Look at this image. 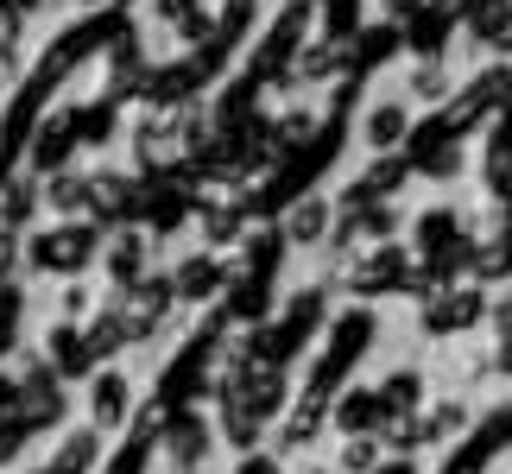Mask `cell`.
<instances>
[{
  "label": "cell",
  "mask_w": 512,
  "mask_h": 474,
  "mask_svg": "<svg viewBox=\"0 0 512 474\" xmlns=\"http://www.w3.org/2000/svg\"><path fill=\"white\" fill-rule=\"evenodd\" d=\"M102 247H108L102 222H45L38 234H26V272L57 285L89 279V266H102Z\"/></svg>",
  "instance_id": "cell-1"
},
{
  "label": "cell",
  "mask_w": 512,
  "mask_h": 474,
  "mask_svg": "<svg viewBox=\"0 0 512 474\" xmlns=\"http://www.w3.org/2000/svg\"><path fill=\"white\" fill-rule=\"evenodd\" d=\"M373 335H380V316L361 310V304L342 310L336 323H329L323 348H317V361H310V373H304V392H310V399H329V405H336V386H348V373L367 361Z\"/></svg>",
  "instance_id": "cell-2"
},
{
  "label": "cell",
  "mask_w": 512,
  "mask_h": 474,
  "mask_svg": "<svg viewBox=\"0 0 512 474\" xmlns=\"http://www.w3.org/2000/svg\"><path fill=\"white\" fill-rule=\"evenodd\" d=\"M146 215V177L133 165H89V222L114 228H140Z\"/></svg>",
  "instance_id": "cell-3"
},
{
  "label": "cell",
  "mask_w": 512,
  "mask_h": 474,
  "mask_svg": "<svg viewBox=\"0 0 512 474\" xmlns=\"http://www.w3.org/2000/svg\"><path fill=\"white\" fill-rule=\"evenodd\" d=\"M329 323H336V316H329V291H323V285H304L298 298H291V304L266 323L279 367H291L298 354H310V342H317V335H329Z\"/></svg>",
  "instance_id": "cell-4"
},
{
  "label": "cell",
  "mask_w": 512,
  "mask_h": 474,
  "mask_svg": "<svg viewBox=\"0 0 512 474\" xmlns=\"http://www.w3.org/2000/svg\"><path fill=\"white\" fill-rule=\"evenodd\" d=\"M506 108H512V64H494V70H481L462 95H449L443 121H449V133L462 140V133H475V127H494Z\"/></svg>",
  "instance_id": "cell-5"
},
{
  "label": "cell",
  "mask_w": 512,
  "mask_h": 474,
  "mask_svg": "<svg viewBox=\"0 0 512 474\" xmlns=\"http://www.w3.org/2000/svg\"><path fill=\"white\" fill-rule=\"evenodd\" d=\"M76 152H83V133H76V102L45 108V121H38L32 146H26V171L45 184V177H57V171H76Z\"/></svg>",
  "instance_id": "cell-6"
},
{
  "label": "cell",
  "mask_w": 512,
  "mask_h": 474,
  "mask_svg": "<svg viewBox=\"0 0 512 474\" xmlns=\"http://www.w3.org/2000/svg\"><path fill=\"white\" fill-rule=\"evenodd\" d=\"M411 279V247H361L342 260V291H354V298H380V291H405Z\"/></svg>",
  "instance_id": "cell-7"
},
{
  "label": "cell",
  "mask_w": 512,
  "mask_h": 474,
  "mask_svg": "<svg viewBox=\"0 0 512 474\" xmlns=\"http://www.w3.org/2000/svg\"><path fill=\"white\" fill-rule=\"evenodd\" d=\"M171 279H177V304H184V310H209V304L228 298L234 260H222V253H209V247H190L184 260L171 266Z\"/></svg>",
  "instance_id": "cell-8"
},
{
  "label": "cell",
  "mask_w": 512,
  "mask_h": 474,
  "mask_svg": "<svg viewBox=\"0 0 512 474\" xmlns=\"http://www.w3.org/2000/svg\"><path fill=\"white\" fill-rule=\"evenodd\" d=\"M177 310H184V304H177V279H171V272H152L140 291H127V298H121V316H127V348L152 342V335H159Z\"/></svg>",
  "instance_id": "cell-9"
},
{
  "label": "cell",
  "mask_w": 512,
  "mask_h": 474,
  "mask_svg": "<svg viewBox=\"0 0 512 474\" xmlns=\"http://www.w3.org/2000/svg\"><path fill=\"white\" fill-rule=\"evenodd\" d=\"M152 234L146 228H114L108 234V247H102V279H108V291L114 298H127V291H140L146 279H152Z\"/></svg>",
  "instance_id": "cell-10"
},
{
  "label": "cell",
  "mask_w": 512,
  "mask_h": 474,
  "mask_svg": "<svg viewBox=\"0 0 512 474\" xmlns=\"http://www.w3.org/2000/svg\"><path fill=\"white\" fill-rule=\"evenodd\" d=\"M506 449H512V405H494V411H487V418L462 437L456 456L443 462V474H481L487 462H500Z\"/></svg>",
  "instance_id": "cell-11"
},
{
  "label": "cell",
  "mask_w": 512,
  "mask_h": 474,
  "mask_svg": "<svg viewBox=\"0 0 512 474\" xmlns=\"http://www.w3.org/2000/svg\"><path fill=\"white\" fill-rule=\"evenodd\" d=\"M83 399H89V430H133V373L127 367H95Z\"/></svg>",
  "instance_id": "cell-12"
},
{
  "label": "cell",
  "mask_w": 512,
  "mask_h": 474,
  "mask_svg": "<svg viewBox=\"0 0 512 474\" xmlns=\"http://www.w3.org/2000/svg\"><path fill=\"white\" fill-rule=\"evenodd\" d=\"M405 158H411V171H418V177H437V184H443V177H462V146H456V133H449L443 114L418 121V133H411Z\"/></svg>",
  "instance_id": "cell-13"
},
{
  "label": "cell",
  "mask_w": 512,
  "mask_h": 474,
  "mask_svg": "<svg viewBox=\"0 0 512 474\" xmlns=\"http://www.w3.org/2000/svg\"><path fill=\"white\" fill-rule=\"evenodd\" d=\"M215 430L203 411H177V418L165 424V437H159V449H165V462L177 468V474H203V462H209V449H215Z\"/></svg>",
  "instance_id": "cell-14"
},
{
  "label": "cell",
  "mask_w": 512,
  "mask_h": 474,
  "mask_svg": "<svg viewBox=\"0 0 512 474\" xmlns=\"http://www.w3.org/2000/svg\"><path fill=\"white\" fill-rule=\"evenodd\" d=\"M487 304L475 285H449V291H437V298H424V335H462V329H475V323H487Z\"/></svg>",
  "instance_id": "cell-15"
},
{
  "label": "cell",
  "mask_w": 512,
  "mask_h": 474,
  "mask_svg": "<svg viewBox=\"0 0 512 474\" xmlns=\"http://www.w3.org/2000/svg\"><path fill=\"white\" fill-rule=\"evenodd\" d=\"M146 51H140V32H127V38H114V45L102 51V95L108 102H127V95H146Z\"/></svg>",
  "instance_id": "cell-16"
},
{
  "label": "cell",
  "mask_w": 512,
  "mask_h": 474,
  "mask_svg": "<svg viewBox=\"0 0 512 474\" xmlns=\"http://www.w3.org/2000/svg\"><path fill=\"white\" fill-rule=\"evenodd\" d=\"M462 13H468V0H430V7L405 26V51H418V64H443L449 32H456Z\"/></svg>",
  "instance_id": "cell-17"
},
{
  "label": "cell",
  "mask_w": 512,
  "mask_h": 474,
  "mask_svg": "<svg viewBox=\"0 0 512 474\" xmlns=\"http://www.w3.org/2000/svg\"><path fill=\"white\" fill-rule=\"evenodd\" d=\"M336 196H298V203L285 209V222H279V234H285V247L291 253H304V247H329V234H336Z\"/></svg>",
  "instance_id": "cell-18"
},
{
  "label": "cell",
  "mask_w": 512,
  "mask_h": 474,
  "mask_svg": "<svg viewBox=\"0 0 512 474\" xmlns=\"http://www.w3.org/2000/svg\"><path fill=\"white\" fill-rule=\"evenodd\" d=\"M329 430H336L342 443H354V437H380V430H386L380 386H342V399L329 405Z\"/></svg>",
  "instance_id": "cell-19"
},
{
  "label": "cell",
  "mask_w": 512,
  "mask_h": 474,
  "mask_svg": "<svg viewBox=\"0 0 512 474\" xmlns=\"http://www.w3.org/2000/svg\"><path fill=\"white\" fill-rule=\"evenodd\" d=\"M411 133H418V121H411V108L405 102H373L361 114V146L373 158H392L399 146H411Z\"/></svg>",
  "instance_id": "cell-20"
},
{
  "label": "cell",
  "mask_w": 512,
  "mask_h": 474,
  "mask_svg": "<svg viewBox=\"0 0 512 474\" xmlns=\"http://www.w3.org/2000/svg\"><path fill=\"white\" fill-rule=\"evenodd\" d=\"M329 83H354V57H348V45L310 38L298 70H291V89H329Z\"/></svg>",
  "instance_id": "cell-21"
},
{
  "label": "cell",
  "mask_w": 512,
  "mask_h": 474,
  "mask_svg": "<svg viewBox=\"0 0 512 474\" xmlns=\"http://www.w3.org/2000/svg\"><path fill=\"white\" fill-rule=\"evenodd\" d=\"M38 335H45V348H38V354H45V361L64 373V386H70V380H83V386H89L95 354H89V342H83V329H76V323H45Z\"/></svg>",
  "instance_id": "cell-22"
},
{
  "label": "cell",
  "mask_w": 512,
  "mask_h": 474,
  "mask_svg": "<svg viewBox=\"0 0 512 474\" xmlns=\"http://www.w3.org/2000/svg\"><path fill=\"white\" fill-rule=\"evenodd\" d=\"M38 215H45V184L32 171H13L7 190H0V228L7 234H38Z\"/></svg>",
  "instance_id": "cell-23"
},
{
  "label": "cell",
  "mask_w": 512,
  "mask_h": 474,
  "mask_svg": "<svg viewBox=\"0 0 512 474\" xmlns=\"http://www.w3.org/2000/svg\"><path fill=\"white\" fill-rule=\"evenodd\" d=\"M329 430V399H310V392H298L291 399V411L279 418V449L285 456H298V449H310Z\"/></svg>",
  "instance_id": "cell-24"
},
{
  "label": "cell",
  "mask_w": 512,
  "mask_h": 474,
  "mask_svg": "<svg viewBox=\"0 0 512 474\" xmlns=\"http://www.w3.org/2000/svg\"><path fill=\"white\" fill-rule=\"evenodd\" d=\"M462 26H468V38H475V45L512 57V0H468Z\"/></svg>",
  "instance_id": "cell-25"
},
{
  "label": "cell",
  "mask_w": 512,
  "mask_h": 474,
  "mask_svg": "<svg viewBox=\"0 0 512 474\" xmlns=\"http://www.w3.org/2000/svg\"><path fill=\"white\" fill-rule=\"evenodd\" d=\"M45 215L51 222H89V171H57L45 177Z\"/></svg>",
  "instance_id": "cell-26"
},
{
  "label": "cell",
  "mask_w": 512,
  "mask_h": 474,
  "mask_svg": "<svg viewBox=\"0 0 512 474\" xmlns=\"http://www.w3.org/2000/svg\"><path fill=\"white\" fill-rule=\"evenodd\" d=\"M405 51V26H392V19H373V26L348 45V57H354V83H361L367 70H380L386 57H399Z\"/></svg>",
  "instance_id": "cell-27"
},
{
  "label": "cell",
  "mask_w": 512,
  "mask_h": 474,
  "mask_svg": "<svg viewBox=\"0 0 512 474\" xmlns=\"http://www.w3.org/2000/svg\"><path fill=\"white\" fill-rule=\"evenodd\" d=\"M76 133H83V146H114L121 140V102H108V95H95V102H76Z\"/></svg>",
  "instance_id": "cell-28"
},
{
  "label": "cell",
  "mask_w": 512,
  "mask_h": 474,
  "mask_svg": "<svg viewBox=\"0 0 512 474\" xmlns=\"http://www.w3.org/2000/svg\"><path fill=\"white\" fill-rule=\"evenodd\" d=\"M380 405H386V424H392V418H418V405H424V373H418V367L386 373V380H380Z\"/></svg>",
  "instance_id": "cell-29"
},
{
  "label": "cell",
  "mask_w": 512,
  "mask_h": 474,
  "mask_svg": "<svg viewBox=\"0 0 512 474\" xmlns=\"http://www.w3.org/2000/svg\"><path fill=\"white\" fill-rule=\"evenodd\" d=\"M361 32H367L361 0H317V38H329V45H354Z\"/></svg>",
  "instance_id": "cell-30"
},
{
  "label": "cell",
  "mask_w": 512,
  "mask_h": 474,
  "mask_svg": "<svg viewBox=\"0 0 512 474\" xmlns=\"http://www.w3.org/2000/svg\"><path fill=\"white\" fill-rule=\"evenodd\" d=\"M26 32L32 26H19V19H0V89H26V76H32Z\"/></svg>",
  "instance_id": "cell-31"
},
{
  "label": "cell",
  "mask_w": 512,
  "mask_h": 474,
  "mask_svg": "<svg viewBox=\"0 0 512 474\" xmlns=\"http://www.w3.org/2000/svg\"><path fill=\"white\" fill-rule=\"evenodd\" d=\"M95 310H102V298L89 291V279H70V285H57V298H51V323H76V329H83Z\"/></svg>",
  "instance_id": "cell-32"
},
{
  "label": "cell",
  "mask_w": 512,
  "mask_h": 474,
  "mask_svg": "<svg viewBox=\"0 0 512 474\" xmlns=\"http://www.w3.org/2000/svg\"><path fill=\"white\" fill-rule=\"evenodd\" d=\"M253 19H260V0H222V13H215V38H222L228 51H241V38L253 32Z\"/></svg>",
  "instance_id": "cell-33"
},
{
  "label": "cell",
  "mask_w": 512,
  "mask_h": 474,
  "mask_svg": "<svg viewBox=\"0 0 512 474\" xmlns=\"http://www.w3.org/2000/svg\"><path fill=\"white\" fill-rule=\"evenodd\" d=\"M386 468V443L380 437H354L336 449V474H380Z\"/></svg>",
  "instance_id": "cell-34"
},
{
  "label": "cell",
  "mask_w": 512,
  "mask_h": 474,
  "mask_svg": "<svg viewBox=\"0 0 512 474\" xmlns=\"http://www.w3.org/2000/svg\"><path fill=\"white\" fill-rule=\"evenodd\" d=\"M32 443H38V430L26 418H0V474H13L19 462H26Z\"/></svg>",
  "instance_id": "cell-35"
},
{
  "label": "cell",
  "mask_w": 512,
  "mask_h": 474,
  "mask_svg": "<svg viewBox=\"0 0 512 474\" xmlns=\"http://www.w3.org/2000/svg\"><path fill=\"white\" fill-rule=\"evenodd\" d=\"M512 272V209L500 215V234L481 241V279H506Z\"/></svg>",
  "instance_id": "cell-36"
},
{
  "label": "cell",
  "mask_w": 512,
  "mask_h": 474,
  "mask_svg": "<svg viewBox=\"0 0 512 474\" xmlns=\"http://www.w3.org/2000/svg\"><path fill=\"white\" fill-rule=\"evenodd\" d=\"M456 430H468V405H430L424 411V443H443V437H456Z\"/></svg>",
  "instance_id": "cell-37"
},
{
  "label": "cell",
  "mask_w": 512,
  "mask_h": 474,
  "mask_svg": "<svg viewBox=\"0 0 512 474\" xmlns=\"http://www.w3.org/2000/svg\"><path fill=\"white\" fill-rule=\"evenodd\" d=\"M405 95H411V102H443V95H449L443 64H418V70L405 76Z\"/></svg>",
  "instance_id": "cell-38"
},
{
  "label": "cell",
  "mask_w": 512,
  "mask_h": 474,
  "mask_svg": "<svg viewBox=\"0 0 512 474\" xmlns=\"http://www.w3.org/2000/svg\"><path fill=\"white\" fill-rule=\"evenodd\" d=\"M19 272H26V234H7V228H0V291L19 285Z\"/></svg>",
  "instance_id": "cell-39"
},
{
  "label": "cell",
  "mask_w": 512,
  "mask_h": 474,
  "mask_svg": "<svg viewBox=\"0 0 512 474\" xmlns=\"http://www.w3.org/2000/svg\"><path fill=\"white\" fill-rule=\"evenodd\" d=\"M26 310H32V298H26V285H7V291H0V329L26 335Z\"/></svg>",
  "instance_id": "cell-40"
},
{
  "label": "cell",
  "mask_w": 512,
  "mask_h": 474,
  "mask_svg": "<svg viewBox=\"0 0 512 474\" xmlns=\"http://www.w3.org/2000/svg\"><path fill=\"white\" fill-rule=\"evenodd\" d=\"M146 13L159 19V26H184V19L209 13V7H203V0H146Z\"/></svg>",
  "instance_id": "cell-41"
},
{
  "label": "cell",
  "mask_w": 512,
  "mask_h": 474,
  "mask_svg": "<svg viewBox=\"0 0 512 474\" xmlns=\"http://www.w3.org/2000/svg\"><path fill=\"white\" fill-rule=\"evenodd\" d=\"M19 405H26V386L13 367H0V418H19Z\"/></svg>",
  "instance_id": "cell-42"
},
{
  "label": "cell",
  "mask_w": 512,
  "mask_h": 474,
  "mask_svg": "<svg viewBox=\"0 0 512 474\" xmlns=\"http://www.w3.org/2000/svg\"><path fill=\"white\" fill-rule=\"evenodd\" d=\"M424 7H430V0H386V19H392V26H411Z\"/></svg>",
  "instance_id": "cell-43"
},
{
  "label": "cell",
  "mask_w": 512,
  "mask_h": 474,
  "mask_svg": "<svg viewBox=\"0 0 512 474\" xmlns=\"http://www.w3.org/2000/svg\"><path fill=\"white\" fill-rule=\"evenodd\" d=\"M234 474H285V468H279V462H272L266 449H260V456H241V462H234Z\"/></svg>",
  "instance_id": "cell-44"
},
{
  "label": "cell",
  "mask_w": 512,
  "mask_h": 474,
  "mask_svg": "<svg viewBox=\"0 0 512 474\" xmlns=\"http://www.w3.org/2000/svg\"><path fill=\"white\" fill-rule=\"evenodd\" d=\"M13 354H26V335H13V329H0V367L13 361Z\"/></svg>",
  "instance_id": "cell-45"
},
{
  "label": "cell",
  "mask_w": 512,
  "mask_h": 474,
  "mask_svg": "<svg viewBox=\"0 0 512 474\" xmlns=\"http://www.w3.org/2000/svg\"><path fill=\"white\" fill-rule=\"evenodd\" d=\"M487 316H494V329H500V342H506V335H512V298H500Z\"/></svg>",
  "instance_id": "cell-46"
},
{
  "label": "cell",
  "mask_w": 512,
  "mask_h": 474,
  "mask_svg": "<svg viewBox=\"0 0 512 474\" xmlns=\"http://www.w3.org/2000/svg\"><path fill=\"white\" fill-rule=\"evenodd\" d=\"M76 7H83V13H121L127 0H76Z\"/></svg>",
  "instance_id": "cell-47"
},
{
  "label": "cell",
  "mask_w": 512,
  "mask_h": 474,
  "mask_svg": "<svg viewBox=\"0 0 512 474\" xmlns=\"http://www.w3.org/2000/svg\"><path fill=\"white\" fill-rule=\"evenodd\" d=\"M380 474H418V462H411V456H392V462H386Z\"/></svg>",
  "instance_id": "cell-48"
},
{
  "label": "cell",
  "mask_w": 512,
  "mask_h": 474,
  "mask_svg": "<svg viewBox=\"0 0 512 474\" xmlns=\"http://www.w3.org/2000/svg\"><path fill=\"white\" fill-rule=\"evenodd\" d=\"M494 367H500V373H512V335H506V342L494 348Z\"/></svg>",
  "instance_id": "cell-49"
},
{
  "label": "cell",
  "mask_w": 512,
  "mask_h": 474,
  "mask_svg": "<svg viewBox=\"0 0 512 474\" xmlns=\"http://www.w3.org/2000/svg\"><path fill=\"white\" fill-rule=\"evenodd\" d=\"M7 177H13V158H0V190H7Z\"/></svg>",
  "instance_id": "cell-50"
},
{
  "label": "cell",
  "mask_w": 512,
  "mask_h": 474,
  "mask_svg": "<svg viewBox=\"0 0 512 474\" xmlns=\"http://www.w3.org/2000/svg\"><path fill=\"white\" fill-rule=\"evenodd\" d=\"M310 474H323V468H310Z\"/></svg>",
  "instance_id": "cell-51"
}]
</instances>
